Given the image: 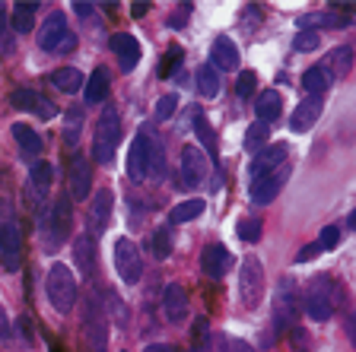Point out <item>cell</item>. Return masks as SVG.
Returning a JSON list of instances; mask_svg holds the SVG:
<instances>
[{
	"mask_svg": "<svg viewBox=\"0 0 356 352\" xmlns=\"http://www.w3.org/2000/svg\"><path fill=\"white\" fill-rule=\"evenodd\" d=\"M44 289H48V301L58 315H70L76 305V279L70 273V267L64 264H51L48 279H44Z\"/></svg>",
	"mask_w": 356,
	"mask_h": 352,
	"instance_id": "obj_1",
	"label": "cell"
},
{
	"mask_svg": "<svg viewBox=\"0 0 356 352\" xmlns=\"http://www.w3.org/2000/svg\"><path fill=\"white\" fill-rule=\"evenodd\" d=\"M121 143V117H118V108L105 105L102 108V117L96 124V143H92V156H96L99 165H108L115 159V149Z\"/></svg>",
	"mask_w": 356,
	"mask_h": 352,
	"instance_id": "obj_2",
	"label": "cell"
},
{
	"mask_svg": "<svg viewBox=\"0 0 356 352\" xmlns=\"http://www.w3.org/2000/svg\"><path fill=\"white\" fill-rule=\"evenodd\" d=\"M38 48L48 54H67L76 48V35L70 32V26H67V19L60 13H51V19L42 26V32H38Z\"/></svg>",
	"mask_w": 356,
	"mask_h": 352,
	"instance_id": "obj_3",
	"label": "cell"
},
{
	"mask_svg": "<svg viewBox=\"0 0 356 352\" xmlns=\"http://www.w3.org/2000/svg\"><path fill=\"white\" fill-rule=\"evenodd\" d=\"M299 311H302V299H299V289L296 283L289 276L280 279L277 286V295H274V321H277V330H289L296 324Z\"/></svg>",
	"mask_w": 356,
	"mask_h": 352,
	"instance_id": "obj_4",
	"label": "cell"
},
{
	"mask_svg": "<svg viewBox=\"0 0 356 352\" xmlns=\"http://www.w3.org/2000/svg\"><path fill=\"white\" fill-rule=\"evenodd\" d=\"M238 295L245 308H258L264 299V267L258 257H245L238 270Z\"/></svg>",
	"mask_w": 356,
	"mask_h": 352,
	"instance_id": "obj_5",
	"label": "cell"
},
{
	"mask_svg": "<svg viewBox=\"0 0 356 352\" xmlns=\"http://www.w3.org/2000/svg\"><path fill=\"white\" fill-rule=\"evenodd\" d=\"M153 153H156V143L149 140L147 131H140L137 137L131 140V146H127V178H131L134 184H140L143 178L149 175V169H153Z\"/></svg>",
	"mask_w": 356,
	"mask_h": 352,
	"instance_id": "obj_6",
	"label": "cell"
},
{
	"mask_svg": "<svg viewBox=\"0 0 356 352\" xmlns=\"http://www.w3.org/2000/svg\"><path fill=\"white\" fill-rule=\"evenodd\" d=\"M334 311V283L331 276H315L305 292V315L312 321H327Z\"/></svg>",
	"mask_w": 356,
	"mask_h": 352,
	"instance_id": "obj_7",
	"label": "cell"
},
{
	"mask_svg": "<svg viewBox=\"0 0 356 352\" xmlns=\"http://www.w3.org/2000/svg\"><path fill=\"white\" fill-rule=\"evenodd\" d=\"M115 270H118L121 283L127 286H137L143 276V257H140V248L131 242V238H118L115 242Z\"/></svg>",
	"mask_w": 356,
	"mask_h": 352,
	"instance_id": "obj_8",
	"label": "cell"
},
{
	"mask_svg": "<svg viewBox=\"0 0 356 352\" xmlns=\"http://www.w3.org/2000/svg\"><path fill=\"white\" fill-rule=\"evenodd\" d=\"M178 175H181V187H197L204 178L210 175V162L197 146H181L178 156Z\"/></svg>",
	"mask_w": 356,
	"mask_h": 352,
	"instance_id": "obj_9",
	"label": "cell"
},
{
	"mask_svg": "<svg viewBox=\"0 0 356 352\" xmlns=\"http://www.w3.org/2000/svg\"><path fill=\"white\" fill-rule=\"evenodd\" d=\"M0 264L7 273H16L22 267V235L16 222L0 226Z\"/></svg>",
	"mask_w": 356,
	"mask_h": 352,
	"instance_id": "obj_10",
	"label": "cell"
},
{
	"mask_svg": "<svg viewBox=\"0 0 356 352\" xmlns=\"http://www.w3.org/2000/svg\"><path fill=\"white\" fill-rule=\"evenodd\" d=\"M51 235H48V242H51V248H60V244L70 238V232H74V206H70V200L60 197L58 203L51 206Z\"/></svg>",
	"mask_w": 356,
	"mask_h": 352,
	"instance_id": "obj_11",
	"label": "cell"
},
{
	"mask_svg": "<svg viewBox=\"0 0 356 352\" xmlns=\"http://www.w3.org/2000/svg\"><path fill=\"white\" fill-rule=\"evenodd\" d=\"M10 102H13V108L29 111V115H38V117H54L58 115V108H54L51 99H44L42 92H35V89H22V86L13 89Z\"/></svg>",
	"mask_w": 356,
	"mask_h": 352,
	"instance_id": "obj_12",
	"label": "cell"
},
{
	"mask_svg": "<svg viewBox=\"0 0 356 352\" xmlns=\"http://www.w3.org/2000/svg\"><path fill=\"white\" fill-rule=\"evenodd\" d=\"M286 153H289V146L286 143H274V146H264V149H258L254 153V159H252V181H258V178H264V175H270V171H277L286 162Z\"/></svg>",
	"mask_w": 356,
	"mask_h": 352,
	"instance_id": "obj_13",
	"label": "cell"
},
{
	"mask_svg": "<svg viewBox=\"0 0 356 352\" xmlns=\"http://www.w3.org/2000/svg\"><path fill=\"white\" fill-rule=\"evenodd\" d=\"M232 267V254L229 248H222V244H210V248H204V254H200V273L207 279H222L226 273H229Z\"/></svg>",
	"mask_w": 356,
	"mask_h": 352,
	"instance_id": "obj_14",
	"label": "cell"
},
{
	"mask_svg": "<svg viewBox=\"0 0 356 352\" xmlns=\"http://www.w3.org/2000/svg\"><path fill=\"white\" fill-rule=\"evenodd\" d=\"M286 178H289V169H286V165H280L277 171H270V175L252 181V191H248V194H252L254 203H270V200L280 194L283 184H286Z\"/></svg>",
	"mask_w": 356,
	"mask_h": 352,
	"instance_id": "obj_15",
	"label": "cell"
},
{
	"mask_svg": "<svg viewBox=\"0 0 356 352\" xmlns=\"http://www.w3.org/2000/svg\"><path fill=\"white\" fill-rule=\"evenodd\" d=\"M108 48L118 54V60H121L124 70H134L137 60H140V42H137L134 35H127V32H115V35L108 38Z\"/></svg>",
	"mask_w": 356,
	"mask_h": 352,
	"instance_id": "obj_16",
	"label": "cell"
},
{
	"mask_svg": "<svg viewBox=\"0 0 356 352\" xmlns=\"http://www.w3.org/2000/svg\"><path fill=\"white\" fill-rule=\"evenodd\" d=\"M321 111H325V102H321V96H309L305 102H299V108L293 111V121H289V127L296 133H305L309 127H315V121L321 117Z\"/></svg>",
	"mask_w": 356,
	"mask_h": 352,
	"instance_id": "obj_17",
	"label": "cell"
},
{
	"mask_svg": "<svg viewBox=\"0 0 356 352\" xmlns=\"http://www.w3.org/2000/svg\"><path fill=\"white\" fill-rule=\"evenodd\" d=\"M210 60H213V70H236L238 67V48L229 35L213 38V48H210Z\"/></svg>",
	"mask_w": 356,
	"mask_h": 352,
	"instance_id": "obj_18",
	"label": "cell"
},
{
	"mask_svg": "<svg viewBox=\"0 0 356 352\" xmlns=\"http://www.w3.org/2000/svg\"><path fill=\"white\" fill-rule=\"evenodd\" d=\"M163 308H165V317H169L172 324L185 321V315H188V292H185V286H178V283L165 286V292H163Z\"/></svg>",
	"mask_w": 356,
	"mask_h": 352,
	"instance_id": "obj_19",
	"label": "cell"
},
{
	"mask_svg": "<svg viewBox=\"0 0 356 352\" xmlns=\"http://www.w3.org/2000/svg\"><path fill=\"white\" fill-rule=\"evenodd\" d=\"M89 187H92V171H89V162L80 153L70 159V191L76 194V200L89 197Z\"/></svg>",
	"mask_w": 356,
	"mask_h": 352,
	"instance_id": "obj_20",
	"label": "cell"
},
{
	"mask_svg": "<svg viewBox=\"0 0 356 352\" xmlns=\"http://www.w3.org/2000/svg\"><path fill=\"white\" fill-rule=\"evenodd\" d=\"M74 257H76V270L83 276H92V270H96V238L92 235H76Z\"/></svg>",
	"mask_w": 356,
	"mask_h": 352,
	"instance_id": "obj_21",
	"label": "cell"
},
{
	"mask_svg": "<svg viewBox=\"0 0 356 352\" xmlns=\"http://www.w3.org/2000/svg\"><path fill=\"white\" fill-rule=\"evenodd\" d=\"M13 140L19 143V156H22V159L38 162V153H42V137H38L29 124H13Z\"/></svg>",
	"mask_w": 356,
	"mask_h": 352,
	"instance_id": "obj_22",
	"label": "cell"
},
{
	"mask_svg": "<svg viewBox=\"0 0 356 352\" xmlns=\"http://www.w3.org/2000/svg\"><path fill=\"white\" fill-rule=\"evenodd\" d=\"M283 111V99L277 89H264L258 99H254V115H258L261 124H267V121H277Z\"/></svg>",
	"mask_w": 356,
	"mask_h": 352,
	"instance_id": "obj_23",
	"label": "cell"
},
{
	"mask_svg": "<svg viewBox=\"0 0 356 352\" xmlns=\"http://www.w3.org/2000/svg\"><path fill=\"white\" fill-rule=\"evenodd\" d=\"M83 337H86V352H105L108 349V324L102 321V317H86V330H83Z\"/></svg>",
	"mask_w": 356,
	"mask_h": 352,
	"instance_id": "obj_24",
	"label": "cell"
},
{
	"mask_svg": "<svg viewBox=\"0 0 356 352\" xmlns=\"http://www.w3.org/2000/svg\"><path fill=\"white\" fill-rule=\"evenodd\" d=\"M147 251L156 257V260H169L172 257V232H169V226L153 228V232L147 235Z\"/></svg>",
	"mask_w": 356,
	"mask_h": 352,
	"instance_id": "obj_25",
	"label": "cell"
},
{
	"mask_svg": "<svg viewBox=\"0 0 356 352\" xmlns=\"http://www.w3.org/2000/svg\"><path fill=\"white\" fill-rule=\"evenodd\" d=\"M51 83L60 92H76V89L86 86V80H83V74L76 67H58V70H51Z\"/></svg>",
	"mask_w": 356,
	"mask_h": 352,
	"instance_id": "obj_26",
	"label": "cell"
},
{
	"mask_svg": "<svg viewBox=\"0 0 356 352\" xmlns=\"http://www.w3.org/2000/svg\"><path fill=\"white\" fill-rule=\"evenodd\" d=\"M111 200H115L111 191H99L96 200H92V206H89V222H92L96 232L105 228V219H108V213H111Z\"/></svg>",
	"mask_w": 356,
	"mask_h": 352,
	"instance_id": "obj_27",
	"label": "cell"
},
{
	"mask_svg": "<svg viewBox=\"0 0 356 352\" xmlns=\"http://www.w3.org/2000/svg\"><path fill=\"white\" fill-rule=\"evenodd\" d=\"M327 86H331V76H327L325 67H309L302 74V89L309 96H321Z\"/></svg>",
	"mask_w": 356,
	"mask_h": 352,
	"instance_id": "obj_28",
	"label": "cell"
},
{
	"mask_svg": "<svg viewBox=\"0 0 356 352\" xmlns=\"http://www.w3.org/2000/svg\"><path fill=\"white\" fill-rule=\"evenodd\" d=\"M108 70L105 67H99V70H92V76H89V83H86V102L89 105H96V102H102L105 99V92H108Z\"/></svg>",
	"mask_w": 356,
	"mask_h": 352,
	"instance_id": "obj_29",
	"label": "cell"
},
{
	"mask_svg": "<svg viewBox=\"0 0 356 352\" xmlns=\"http://www.w3.org/2000/svg\"><path fill=\"white\" fill-rule=\"evenodd\" d=\"M200 213H204V200H181V203H178L175 210L169 213V222H172V226H181V222L197 219Z\"/></svg>",
	"mask_w": 356,
	"mask_h": 352,
	"instance_id": "obj_30",
	"label": "cell"
},
{
	"mask_svg": "<svg viewBox=\"0 0 356 352\" xmlns=\"http://www.w3.org/2000/svg\"><path fill=\"white\" fill-rule=\"evenodd\" d=\"M197 89L204 99H216V92H220V74L210 64H204L197 70Z\"/></svg>",
	"mask_w": 356,
	"mask_h": 352,
	"instance_id": "obj_31",
	"label": "cell"
},
{
	"mask_svg": "<svg viewBox=\"0 0 356 352\" xmlns=\"http://www.w3.org/2000/svg\"><path fill=\"white\" fill-rule=\"evenodd\" d=\"M29 181L35 191H48L54 181V165L51 162H32V171H29Z\"/></svg>",
	"mask_w": 356,
	"mask_h": 352,
	"instance_id": "obj_32",
	"label": "cell"
},
{
	"mask_svg": "<svg viewBox=\"0 0 356 352\" xmlns=\"http://www.w3.org/2000/svg\"><path fill=\"white\" fill-rule=\"evenodd\" d=\"M35 3H13V29L16 32H32L35 26Z\"/></svg>",
	"mask_w": 356,
	"mask_h": 352,
	"instance_id": "obj_33",
	"label": "cell"
},
{
	"mask_svg": "<svg viewBox=\"0 0 356 352\" xmlns=\"http://www.w3.org/2000/svg\"><path fill=\"white\" fill-rule=\"evenodd\" d=\"M181 60H185V51H181V48H169V51L159 58V67H156V74L163 76V80H169V76L175 74L178 67H181Z\"/></svg>",
	"mask_w": 356,
	"mask_h": 352,
	"instance_id": "obj_34",
	"label": "cell"
},
{
	"mask_svg": "<svg viewBox=\"0 0 356 352\" xmlns=\"http://www.w3.org/2000/svg\"><path fill=\"white\" fill-rule=\"evenodd\" d=\"M267 137H270V127L267 124H252L248 131H245V149L248 153H258V149H264V143H267Z\"/></svg>",
	"mask_w": 356,
	"mask_h": 352,
	"instance_id": "obj_35",
	"label": "cell"
},
{
	"mask_svg": "<svg viewBox=\"0 0 356 352\" xmlns=\"http://www.w3.org/2000/svg\"><path fill=\"white\" fill-rule=\"evenodd\" d=\"M194 133H197V140L204 143L207 156H213L216 159V133H213V127H210L207 117H197V121H194Z\"/></svg>",
	"mask_w": 356,
	"mask_h": 352,
	"instance_id": "obj_36",
	"label": "cell"
},
{
	"mask_svg": "<svg viewBox=\"0 0 356 352\" xmlns=\"http://www.w3.org/2000/svg\"><path fill=\"white\" fill-rule=\"evenodd\" d=\"M216 349L220 352H254V346L245 343V340L229 337V333H220V337H216Z\"/></svg>",
	"mask_w": 356,
	"mask_h": 352,
	"instance_id": "obj_37",
	"label": "cell"
},
{
	"mask_svg": "<svg viewBox=\"0 0 356 352\" xmlns=\"http://www.w3.org/2000/svg\"><path fill=\"white\" fill-rule=\"evenodd\" d=\"M254 86H258V74H254V70H245V74H238V80H236L238 99H252L254 96Z\"/></svg>",
	"mask_w": 356,
	"mask_h": 352,
	"instance_id": "obj_38",
	"label": "cell"
},
{
	"mask_svg": "<svg viewBox=\"0 0 356 352\" xmlns=\"http://www.w3.org/2000/svg\"><path fill=\"white\" fill-rule=\"evenodd\" d=\"M350 60H353V48H350V44H341V48H337V51L327 58V67H337L341 74H347V70H350Z\"/></svg>",
	"mask_w": 356,
	"mask_h": 352,
	"instance_id": "obj_39",
	"label": "cell"
},
{
	"mask_svg": "<svg viewBox=\"0 0 356 352\" xmlns=\"http://www.w3.org/2000/svg\"><path fill=\"white\" fill-rule=\"evenodd\" d=\"M318 44H321V35H318V32H312V29H302V32H299V35H296V42H293V48H296V51H315V48H318Z\"/></svg>",
	"mask_w": 356,
	"mask_h": 352,
	"instance_id": "obj_40",
	"label": "cell"
},
{
	"mask_svg": "<svg viewBox=\"0 0 356 352\" xmlns=\"http://www.w3.org/2000/svg\"><path fill=\"white\" fill-rule=\"evenodd\" d=\"M236 232H238V238H242V242L254 244L261 238V219H242Z\"/></svg>",
	"mask_w": 356,
	"mask_h": 352,
	"instance_id": "obj_41",
	"label": "cell"
},
{
	"mask_svg": "<svg viewBox=\"0 0 356 352\" xmlns=\"http://www.w3.org/2000/svg\"><path fill=\"white\" fill-rule=\"evenodd\" d=\"M175 108H178V96H163L159 105H156V121H169Z\"/></svg>",
	"mask_w": 356,
	"mask_h": 352,
	"instance_id": "obj_42",
	"label": "cell"
},
{
	"mask_svg": "<svg viewBox=\"0 0 356 352\" xmlns=\"http://www.w3.org/2000/svg\"><path fill=\"white\" fill-rule=\"evenodd\" d=\"M80 127H83V115H80V111H67V133H64V137L67 140L80 137Z\"/></svg>",
	"mask_w": 356,
	"mask_h": 352,
	"instance_id": "obj_43",
	"label": "cell"
},
{
	"mask_svg": "<svg viewBox=\"0 0 356 352\" xmlns=\"http://www.w3.org/2000/svg\"><path fill=\"white\" fill-rule=\"evenodd\" d=\"M337 242H341V228H337V226H325V232H321V251H325V248H334V244H337Z\"/></svg>",
	"mask_w": 356,
	"mask_h": 352,
	"instance_id": "obj_44",
	"label": "cell"
},
{
	"mask_svg": "<svg viewBox=\"0 0 356 352\" xmlns=\"http://www.w3.org/2000/svg\"><path fill=\"white\" fill-rule=\"evenodd\" d=\"M289 340H293L296 352H305V349H309V333H305L302 327H289Z\"/></svg>",
	"mask_w": 356,
	"mask_h": 352,
	"instance_id": "obj_45",
	"label": "cell"
},
{
	"mask_svg": "<svg viewBox=\"0 0 356 352\" xmlns=\"http://www.w3.org/2000/svg\"><path fill=\"white\" fill-rule=\"evenodd\" d=\"M318 254H321V244H318V242H315V244H305V248L296 254V264H305V260H315Z\"/></svg>",
	"mask_w": 356,
	"mask_h": 352,
	"instance_id": "obj_46",
	"label": "cell"
},
{
	"mask_svg": "<svg viewBox=\"0 0 356 352\" xmlns=\"http://www.w3.org/2000/svg\"><path fill=\"white\" fill-rule=\"evenodd\" d=\"M207 317H197V321H194V346H197L200 349V340H204V343H207Z\"/></svg>",
	"mask_w": 356,
	"mask_h": 352,
	"instance_id": "obj_47",
	"label": "cell"
},
{
	"mask_svg": "<svg viewBox=\"0 0 356 352\" xmlns=\"http://www.w3.org/2000/svg\"><path fill=\"white\" fill-rule=\"evenodd\" d=\"M108 308H111V315H115V321L127 324V315H124V308H121V299H118V295H108Z\"/></svg>",
	"mask_w": 356,
	"mask_h": 352,
	"instance_id": "obj_48",
	"label": "cell"
},
{
	"mask_svg": "<svg viewBox=\"0 0 356 352\" xmlns=\"http://www.w3.org/2000/svg\"><path fill=\"white\" fill-rule=\"evenodd\" d=\"M0 44L10 51V19H7V13H3V7H0Z\"/></svg>",
	"mask_w": 356,
	"mask_h": 352,
	"instance_id": "obj_49",
	"label": "cell"
},
{
	"mask_svg": "<svg viewBox=\"0 0 356 352\" xmlns=\"http://www.w3.org/2000/svg\"><path fill=\"white\" fill-rule=\"evenodd\" d=\"M10 337H13V327H10V317L3 311V305H0V343H7Z\"/></svg>",
	"mask_w": 356,
	"mask_h": 352,
	"instance_id": "obj_50",
	"label": "cell"
},
{
	"mask_svg": "<svg viewBox=\"0 0 356 352\" xmlns=\"http://www.w3.org/2000/svg\"><path fill=\"white\" fill-rule=\"evenodd\" d=\"M185 16H188V7H181V13H172L169 16V29H181V26H185Z\"/></svg>",
	"mask_w": 356,
	"mask_h": 352,
	"instance_id": "obj_51",
	"label": "cell"
},
{
	"mask_svg": "<svg viewBox=\"0 0 356 352\" xmlns=\"http://www.w3.org/2000/svg\"><path fill=\"white\" fill-rule=\"evenodd\" d=\"M143 352H178L172 343H149V346H143Z\"/></svg>",
	"mask_w": 356,
	"mask_h": 352,
	"instance_id": "obj_52",
	"label": "cell"
},
{
	"mask_svg": "<svg viewBox=\"0 0 356 352\" xmlns=\"http://www.w3.org/2000/svg\"><path fill=\"white\" fill-rule=\"evenodd\" d=\"M74 13L86 19V16H92V13H96V7H92V3H74Z\"/></svg>",
	"mask_w": 356,
	"mask_h": 352,
	"instance_id": "obj_53",
	"label": "cell"
},
{
	"mask_svg": "<svg viewBox=\"0 0 356 352\" xmlns=\"http://www.w3.org/2000/svg\"><path fill=\"white\" fill-rule=\"evenodd\" d=\"M16 327H19V333L26 340H32V321H29V317H19V324H16Z\"/></svg>",
	"mask_w": 356,
	"mask_h": 352,
	"instance_id": "obj_54",
	"label": "cell"
},
{
	"mask_svg": "<svg viewBox=\"0 0 356 352\" xmlns=\"http://www.w3.org/2000/svg\"><path fill=\"white\" fill-rule=\"evenodd\" d=\"M147 10H149V3H134V7H131V13L137 16V19H140V16H147Z\"/></svg>",
	"mask_w": 356,
	"mask_h": 352,
	"instance_id": "obj_55",
	"label": "cell"
}]
</instances>
